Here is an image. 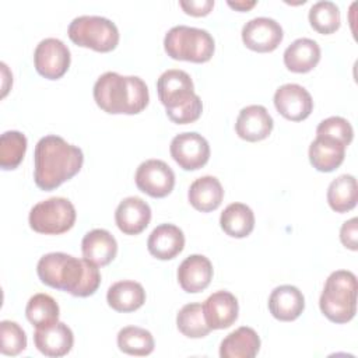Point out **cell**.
Listing matches in <instances>:
<instances>
[{
	"mask_svg": "<svg viewBox=\"0 0 358 358\" xmlns=\"http://www.w3.org/2000/svg\"><path fill=\"white\" fill-rule=\"evenodd\" d=\"M345 157V145L327 136H316L309 145V161L320 172L337 169Z\"/></svg>",
	"mask_w": 358,
	"mask_h": 358,
	"instance_id": "22",
	"label": "cell"
},
{
	"mask_svg": "<svg viewBox=\"0 0 358 358\" xmlns=\"http://www.w3.org/2000/svg\"><path fill=\"white\" fill-rule=\"evenodd\" d=\"M67 34L76 45L96 52H110L119 43L117 27L101 15L76 17L70 22Z\"/></svg>",
	"mask_w": 358,
	"mask_h": 358,
	"instance_id": "6",
	"label": "cell"
},
{
	"mask_svg": "<svg viewBox=\"0 0 358 358\" xmlns=\"http://www.w3.org/2000/svg\"><path fill=\"white\" fill-rule=\"evenodd\" d=\"M320 60V46L309 38L295 39L284 50V64L289 71L308 73Z\"/></svg>",
	"mask_w": 358,
	"mask_h": 358,
	"instance_id": "25",
	"label": "cell"
},
{
	"mask_svg": "<svg viewBox=\"0 0 358 358\" xmlns=\"http://www.w3.org/2000/svg\"><path fill=\"white\" fill-rule=\"evenodd\" d=\"M357 277L348 270L333 271L323 287L319 306L334 323L350 322L357 312Z\"/></svg>",
	"mask_w": 358,
	"mask_h": 358,
	"instance_id": "4",
	"label": "cell"
},
{
	"mask_svg": "<svg viewBox=\"0 0 358 358\" xmlns=\"http://www.w3.org/2000/svg\"><path fill=\"white\" fill-rule=\"evenodd\" d=\"M187 199L196 210L201 213H210L220 207L224 199V189L215 176L206 175L196 179L190 185Z\"/></svg>",
	"mask_w": 358,
	"mask_h": 358,
	"instance_id": "24",
	"label": "cell"
},
{
	"mask_svg": "<svg viewBox=\"0 0 358 358\" xmlns=\"http://www.w3.org/2000/svg\"><path fill=\"white\" fill-rule=\"evenodd\" d=\"M92 92L96 105L112 115L140 113L150 101L148 88L140 77L115 71L103 73L95 81Z\"/></svg>",
	"mask_w": 358,
	"mask_h": 358,
	"instance_id": "3",
	"label": "cell"
},
{
	"mask_svg": "<svg viewBox=\"0 0 358 358\" xmlns=\"http://www.w3.org/2000/svg\"><path fill=\"white\" fill-rule=\"evenodd\" d=\"M222 231L232 238H245L255 228V214L243 203H231L224 208L220 217Z\"/></svg>",
	"mask_w": 358,
	"mask_h": 358,
	"instance_id": "27",
	"label": "cell"
},
{
	"mask_svg": "<svg viewBox=\"0 0 358 358\" xmlns=\"http://www.w3.org/2000/svg\"><path fill=\"white\" fill-rule=\"evenodd\" d=\"M76 208L64 197H50L36 203L29 211V227L39 234L60 235L73 228Z\"/></svg>",
	"mask_w": 358,
	"mask_h": 358,
	"instance_id": "7",
	"label": "cell"
},
{
	"mask_svg": "<svg viewBox=\"0 0 358 358\" xmlns=\"http://www.w3.org/2000/svg\"><path fill=\"white\" fill-rule=\"evenodd\" d=\"M164 48L168 56L175 60L204 63L213 57L215 45L208 31L187 25H176L166 32Z\"/></svg>",
	"mask_w": 358,
	"mask_h": 358,
	"instance_id": "5",
	"label": "cell"
},
{
	"mask_svg": "<svg viewBox=\"0 0 358 358\" xmlns=\"http://www.w3.org/2000/svg\"><path fill=\"white\" fill-rule=\"evenodd\" d=\"M203 312L211 330L228 329L238 319V299L229 291H217L204 301Z\"/></svg>",
	"mask_w": 358,
	"mask_h": 358,
	"instance_id": "15",
	"label": "cell"
},
{
	"mask_svg": "<svg viewBox=\"0 0 358 358\" xmlns=\"http://www.w3.org/2000/svg\"><path fill=\"white\" fill-rule=\"evenodd\" d=\"M281 25L268 17H256L242 28V41L250 50L266 53L274 50L282 41Z\"/></svg>",
	"mask_w": 358,
	"mask_h": 358,
	"instance_id": "12",
	"label": "cell"
},
{
	"mask_svg": "<svg viewBox=\"0 0 358 358\" xmlns=\"http://www.w3.org/2000/svg\"><path fill=\"white\" fill-rule=\"evenodd\" d=\"M115 221L123 234L138 235L151 221V208L140 197H126L119 203L115 211Z\"/></svg>",
	"mask_w": 358,
	"mask_h": 358,
	"instance_id": "16",
	"label": "cell"
},
{
	"mask_svg": "<svg viewBox=\"0 0 358 358\" xmlns=\"http://www.w3.org/2000/svg\"><path fill=\"white\" fill-rule=\"evenodd\" d=\"M256 4V1H228V6L239 10V11H246L249 8H252Z\"/></svg>",
	"mask_w": 358,
	"mask_h": 358,
	"instance_id": "39",
	"label": "cell"
},
{
	"mask_svg": "<svg viewBox=\"0 0 358 358\" xmlns=\"http://www.w3.org/2000/svg\"><path fill=\"white\" fill-rule=\"evenodd\" d=\"M27 348V336L22 327L11 320L0 322V351L4 355H18Z\"/></svg>",
	"mask_w": 358,
	"mask_h": 358,
	"instance_id": "34",
	"label": "cell"
},
{
	"mask_svg": "<svg viewBox=\"0 0 358 358\" xmlns=\"http://www.w3.org/2000/svg\"><path fill=\"white\" fill-rule=\"evenodd\" d=\"M157 91L166 112L183 108L199 96L194 94V85L190 76L179 69L164 71L157 81Z\"/></svg>",
	"mask_w": 358,
	"mask_h": 358,
	"instance_id": "8",
	"label": "cell"
},
{
	"mask_svg": "<svg viewBox=\"0 0 358 358\" xmlns=\"http://www.w3.org/2000/svg\"><path fill=\"white\" fill-rule=\"evenodd\" d=\"M83 162L81 148L67 143L60 136H45L35 145V183L42 190H53L77 175Z\"/></svg>",
	"mask_w": 358,
	"mask_h": 358,
	"instance_id": "2",
	"label": "cell"
},
{
	"mask_svg": "<svg viewBox=\"0 0 358 358\" xmlns=\"http://www.w3.org/2000/svg\"><path fill=\"white\" fill-rule=\"evenodd\" d=\"M59 305L48 294H35L29 298L25 306V315L29 323L36 329L49 327L59 322Z\"/></svg>",
	"mask_w": 358,
	"mask_h": 358,
	"instance_id": "29",
	"label": "cell"
},
{
	"mask_svg": "<svg viewBox=\"0 0 358 358\" xmlns=\"http://www.w3.org/2000/svg\"><path fill=\"white\" fill-rule=\"evenodd\" d=\"M309 22L319 34H333L340 28V10L333 1H317L309 10Z\"/></svg>",
	"mask_w": 358,
	"mask_h": 358,
	"instance_id": "33",
	"label": "cell"
},
{
	"mask_svg": "<svg viewBox=\"0 0 358 358\" xmlns=\"http://www.w3.org/2000/svg\"><path fill=\"white\" fill-rule=\"evenodd\" d=\"M176 326L179 331L189 338H201L211 331L204 317L203 305L197 302L182 306L176 316Z\"/></svg>",
	"mask_w": 358,
	"mask_h": 358,
	"instance_id": "31",
	"label": "cell"
},
{
	"mask_svg": "<svg viewBox=\"0 0 358 358\" xmlns=\"http://www.w3.org/2000/svg\"><path fill=\"white\" fill-rule=\"evenodd\" d=\"M70 50L57 38L42 39L34 52V64L36 71L48 80H59L66 74L70 66Z\"/></svg>",
	"mask_w": 358,
	"mask_h": 358,
	"instance_id": "9",
	"label": "cell"
},
{
	"mask_svg": "<svg viewBox=\"0 0 358 358\" xmlns=\"http://www.w3.org/2000/svg\"><path fill=\"white\" fill-rule=\"evenodd\" d=\"M81 252L84 259L96 266L109 264L117 253V242L115 236L102 228L87 232L81 241Z\"/></svg>",
	"mask_w": 358,
	"mask_h": 358,
	"instance_id": "21",
	"label": "cell"
},
{
	"mask_svg": "<svg viewBox=\"0 0 358 358\" xmlns=\"http://www.w3.org/2000/svg\"><path fill=\"white\" fill-rule=\"evenodd\" d=\"M273 126V117L263 105H249L241 109L236 117L235 130L242 140L255 143L268 137Z\"/></svg>",
	"mask_w": 358,
	"mask_h": 358,
	"instance_id": "14",
	"label": "cell"
},
{
	"mask_svg": "<svg viewBox=\"0 0 358 358\" xmlns=\"http://www.w3.org/2000/svg\"><path fill=\"white\" fill-rule=\"evenodd\" d=\"M185 248V235L173 224H161L152 229L147 241L148 252L159 260H171Z\"/></svg>",
	"mask_w": 358,
	"mask_h": 358,
	"instance_id": "19",
	"label": "cell"
},
{
	"mask_svg": "<svg viewBox=\"0 0 358 358\" xmlns=\"http://www.w3.org/2000/svg\"><path fill=\"white\" fill-rule=\"evenodd\" d=\"M179 6L185 10V13L194 17H201L207 15L213 10L214 0H180Z\"/></svg>",
	"mask_w": 358,
	"mask_h": 358,
	"instance_id": "38",
	"label": "cell"
},
{
	"mask_svg": "<svg viewBox=\"0 0 358 358\" xmlns=\"http://www.w3.org/2000/svg\"><path fill=\"white\" fill-rule=\"evenodd\" d=\"M27 137L21 131L8 130L0 137V166L4 171L15 169L24 159Z\"/></svg>",
	"mask_w": 358,
	"mask_h": 358,
	"instance_id": "32",
	"label": "cell"
},
{
	"mask_svg": "<svg viewBox=\"0 0 358 358\" xmlns=\"http://www.w3.org/2000/svg\"><path fill=\"white\" fill-rule=\"evenodd\" d=\"M203 112V102L200 99V96H197L193 102H190L189 105L179 108L176 110H168L166 115L168 117L178 124H186V123H193L196 122L200 115Z\"/></svg>",
	"mask_w": 358,
	"mask_h": 358,
	"instance_id": "36",
	"label": "cell"
},
{
	"mask_svg": "<svg viewBox=\"0 0 358 358\" xmlns=\"http://www.w3.org/2000/svg\"><path fill=\"white\" fill-rule=\"evenodd\" d=\"M358 186L352 175H340L327 187V203L336 213H347L357 206Z\"/></svg>",
	"mask_w": 358,
	"mask_h": 358,
	"instance_id": "28",
	"label": "cell"
},
{
	"mask_svg": "<svg viewBox=\"0 0 358 358\" xmlns=\"http://www.w3.org/2000/svg\"><path fill=\"white\" fill-rule=\"evenodd\" d=\"M316 134L333 137L347 147L352 141L354 130L347 119L341 116H330L317 124Z\"/></svg>",
	"mask_w": 358,
	"mask_h": 358,
	"instance_id": "35",
	"label": "cell"
},
{
	"mask_svg": "<svg viewBox=\"0 0 358 358\" xmlns=\"http://www.w3.org/2000/svg\"><path fill=\"white\" fill-rule=\"evenodd\" d=\"M117 347L129 355H150L154 351V337L143 327L126 326L117 333Z\"/></svg>",
	"mask_w": 358,
	"mask_h": 358,
	"instance_id": "30",
	"label": "cell"
},
{
	"mask_svg": "<svg viewBox=\"0 0 358 358\" xmlns=\"http://www.w3.org/2000/svg\"><path fill=\"white\" fill-rule=\"evenodd\" d=\"M35 347L46 357H64L74 344L71 329L63 322H57L49 327L36 329L34 333Z\"/></svg>",
	"mask_w": 358,
	"mask_h": 358,
	"instance_id": "17",
	"label": "cell"
},
{
	"mask_svg": "<svg viewBox=\"0 0 358 358\" xmlns=\"http://www.w3.org/2000/svg\"><path fill=\"white\" fill-rule=\"evenodd\" d=\"M274 106L280 115L292 122L306 119L312 109L313 101L310 94L299 84H284L274 94Z\"/></svg>",
	"mask_w": 358,
	"mask_h": 358,
	"instance_id": "13",
	"label": "cell"
},
{
	"mask_svg": "<svg viewBox=\"0 0 358 358\" xmlns=\"http://www.w3.org/2000/svg\"><path fill=\"white\" fill-rule=\"evenodd\" d=\"M213 278V264L203 255L187 256L178 268V282L186 292H200L206 289Z\"/></svg>",
	"mask_w": 358,
	"mask_h": 358,
	"instance_id": "18",
	"label": "cell"
},
{
	"mask_svg": "<svg viewBox=\"0 0 358 358\" xmlns=\"http://www.w3.org/2000/svg\"><path fill=\"white\" fill-rule=\"evenodd\" d=\"M106 301L116 312H133L145 302V291L140 282L123 280L109 287Z\"/></svg>",
	"mask_w": 358,
	"mask_h": 358,
	"instance_id": "26",
	"label": "cell"
},
{
	"mask_svg": "<svg viewBox=\"0 0 358 358\" xmlns=\"http://www.w3.org/2000/svg\"><path fill=\"white\" fill-rule=\"evenodd\" d=\"M260 350V337L248 326L231 331L220 345L221 358H253Z\"/></svg>",
	"mask_w": 358,
	"mask_h": 358,
	"instance_id": "23",
	"label": "cell"
},
{
	"mask_svg": "<svg viewBox=\"0 0 358 358\" xmlns=\"http://www.w3.org/2000/svg\"><path fill=\"white\" fill-rule=\"evenodd\" d=\"M340 239L345 248H348L351 250L358 249V218L357 217L345 221L341 225Z\"/></svg>",
	"mask_w": 358,
	"mask_h": 358,
	"instance_id": "37",
	"label": "cell"
},
{
	"mask_svg": "<svg viewBox=\"0 0 358 358\" xmlns=\"http://www.w3.org/2000/svg\"><path fill=\"white\" fill-rule=\"evenodd\" d=\"M305 309V298L294 285H280L268 296L270 313L281 322H292L301 316Z\"/></svg>",
	"mask_w": 358,
	"mask_h": 358,
	"instance_id": "20",
	"label": "cell"
},
{
	"mask_svg": "<svg viewBox=\"0 0 358 358\" xmlns=\"http://www.w3.org/2000/svg\"><path fill=\"white\" fill-rule=\"evenodd\" d=\"M169 151L175 162L185 171L200 169L210 158L208 141L196 131H185L175 136Z\"/></svg>",
	"mask_w": 358,
	"mask_h": 358,
	"instance_id": "10",
	"label": "cell"
},
{
	"mask_svg": "<svg viewBox=\"0 0 358 358\" xmlns=\"http://www.w3.org/2000/svg\"><path fill=\"white\" fill-rule=\"evenodd\" d=\"M36 273L45 285L80 298L92 295L101 284L96 264L63 252L43 255L36 264Z\"/></svg>",
	"mask_w": 358,
	"mask_h": 358,
	"instance_id": "1",
	"label": "cell"
},
{
	"mask_svg": "<svg viewBox=\"0 0 358 358\" xmlns=\"http://www.w3.org/2000/svg\"><path fill=\"white\" fill-rule=\"evenodd\" d=\"M137 187L151 197H165L175 186L172 168L161 159H147L141 162L134 176Z\"/></svg>",
	"mask_w": 358,
	"mask_h": 358,
	"instance_id": "11",
	"label": "cell"
}]
</instances>
